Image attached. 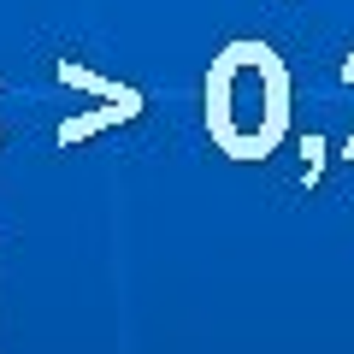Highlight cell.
I'll return each instance as SVG.
<instances>
[{
    "instance_id": "2",
    "label": "cell",
    "mask_w": 354,
    "mask_h": 354,
    "mask_svg": "<svg viewBox=\"0 0 354 354\" xmlns=\"http://www.w3.org/2000/svg\"><path fill=\"white\" fill-rule=\"evenodd\" d=\"M59 77H65V83H77V88H88V95H113V101H118V95H130V88H118V83H106V77H95V71H83V65H71V59L59 65Z\"/></svg>"
},
{
    "instance_id": "1",
    "label": "cell",
    "mask_w": 354,
    "mask_h": 354,
    "mask_svg": "<svg viewBox=\"0 0 354 354\" xmlns=\"http://www.w3.org/2000/svg\"><path fill=\"white\" fill-rule=\"evenodd\" d=\"M136 113H142V95H130V101H118V106H101V113H83V118H71V124H59V142L71 148V142L95 136V130H106V124H124V118H136Z\"/></svg>"
},
{
    "instance_id": "3",
    "label": "cell",
    "mask_w": 354,
    "mask_h": 354,
    "mask_svg": "<svg viewBox=\"0 0 354 354\" xmlns=\"http://www.w3.org/2000/svg\"><path fill=\"white\" fill-rule=\"evenodd\" d=\"M342 153H348V160H354V136H348V148H342Z\"/></svg>"
}]
</instances>
